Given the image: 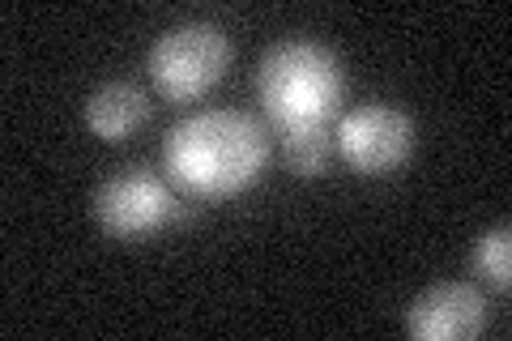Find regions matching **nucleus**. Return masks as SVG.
<instances>
[{"instance_id":"9","label":"nucleus","mask_w":512,"mask_h":341,"mask_svg":"<svg viewBox=\"0 0 512 341\" xmlns=\"http://www.w3.org/2000/svg\"><path fill=\"white\" fill-rule=\"evenodd\" d=\"M470 261H474V273L483 282H491L495 290H508V282H512V226L500 222L495 231H487L474 243Z\"/></svg>"},{"instance_id":"6","label":"nucleus","mask_w":512,"mask_h":341,"mask_svg":"<svg viewBox=\"0 0 512 341\" xmlns=\"http://www.w3.org/2000/svg\"><path fill=\"white\" fill-rule=\"evenodd\" d=\"M487 324V299L470 282H440L406 307V333L414 341H470Z\"/></svg>"},{"instance_id":"1","label":"nucleus","mask_w":512,"mask_h":341,"mask_svg":"<svg viewBox=\"0 0 512 341\" xmlns=\"http://www.w3.org/2000/svg\"><path fill=\"white\" fill-rule=\"evenodd\" d=\"M269 167V133L248 111H197L167 128L163 171L192 197L227 201L248 192Z\"/></svg>"},{"instance_id":"2","label":"nucleus","mask_w":512,"mask_h":341,"mask_svg":"<svg viewBox=\"0 0 512 341\" xmlns=\"http://www.w3.org/2000/svg\"><path fill=\"white\" fill-rule=\"evenodd\" d=\"M346 99V69L325 43L282 39L265 52L256 69V103L265 120L295 133V128L329 124Z\"/></svg>"},{"instance_id":"4","label":"nucleus","mask_w":512,"mask_h":341,"mask_svg":"<svg viewBox=\"0 0 512 341\" xmlns=\"http://www.w3.org/2000/svg\"><path fill=\"white\" fill-rule=\"evenodd\" d=\"M94 218H99V226L107 235L137 239V235L163 231L167 222H180L184 205L175 201V192L163 175L133 167V171L111 175V180L99 188V197H94Z\"/></svg>"},{"instance_id":"8","label":"nucleus","mask_w":512,"mask_h":341,"mask_svg":"<svg viewBox=\"0 0 512 341\" xmlns=\"http://www.w3.org/2000/svg\"><path fill=\"white\" fill-rule=\"evenodd\" d=\"M282 137H286V162H291V171L303 175V180H316V175H325L333 154H338L329 124L295 128V133H282Z\"/></svg>"},{"instance_id":"3","label":"nucleus","mask_w":512,"mask_h":341,"mask_svg":"<svg viewBox=\"0 0 512 341\" xmlns=\"http://www.w3.org/2000/svg\"><path fill=\"white\" fill-rule=\"evenodd\" d=\"M231 69V39L214 22H175L150 47L154 90L171 103H197Z\"/></svg>"},{"instance_id":"5","label":"nucleus","mask_w":512,"mask_h":341,"mask_svg":"<svg viewBox=\"0 0 512 341\" xmlns=\"http://www.w3.org/2000/svg\"><path fill=\"white\" fill-rule=\"evenodd\" d=\"M338 154L363 175H393L406 167V158L414 154V124L402 107L389 103H363L355 111H346L333 133Z\"/></svg>"},{"instance_id":"7","label":"nucleus","mask_w":512,"mask_h":341,"mask_svg":"<svg viewBox=\"0 0 512 341\" xmlns=\"http://www.w3.org/2000/svg\"><path fill=\"white\" fill-rule=\"evenodd\" d=\"M82 120L94 137L124 141L150 120V99H146V90L133 86V81H107V86H99L86 99Z\"/></svg>"}]
</instances>
